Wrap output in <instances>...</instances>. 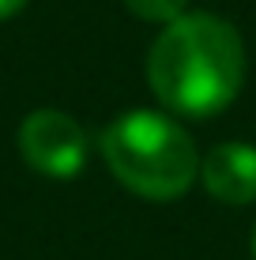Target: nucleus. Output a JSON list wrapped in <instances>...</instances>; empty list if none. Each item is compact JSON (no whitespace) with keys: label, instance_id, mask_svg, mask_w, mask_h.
<instances>
[{"label":"nucleus","instance_id":"obj_1","mask_svg":"<svg viewBox=\"0 0 256 260\" xmlns=\"http://www.w3.org/2000/svg\"><path fill=\"white\" fill-rule=\"evenodd\" d=\"M147 83L177 117H215L245 83V46L226 19L192 12L166 23L147 57Z\"/></svg>","mask_w":256,"mask_h":260},{"label":"nucleus","instance_id":"obj_2","mask_svg":"<svg viewBox=\"0 0 256 260\" xmlns=\"http://www.w3.org/2000/svg\"><path fill=\"white\" fill-rule=\"evenodd\" d=\"M102 158L125 189L147 200L185 196L200 177V151L170 113L128 110L102 128Z\"/></svg>","mask_w":256,"mask_h":260},{"label":"nucleus","instance_id":"obj_3","mask_svg":"<svg viewBox=\"0 0 256 260\" xmlns=\"http://www.w3.org/2000/svg\"><path fill=\"white\" fill-rule=\"evenodd\" d=\"M19 151L30 170L68 181L87 166V132L64 110H34L19 124Z\"/></svg>","mask_w":256,"mask_h":260},{"label":"nucleus","instance_id":"obj_4","mask_svg":"<svg viewBox=\"0 0 256 260\" xmlns=\"http://www.w3.org/2000/svg\"><path fill=\"white\" fill-rule=\"evenodd\" d=\"M200 181L223 204L256 200V147L252 143H218L200 158Z\"/></svg>","mask_w":256,"mask_h":260},{"label":"nucleus","instance_id":"obj_5","mask_svg":"<svg viewBox=\"0 0 256 260\" xmlns=\"http://www.w3.org/2000/svg\"><path fill=\"white\" fill-rule=\"evenodd\" d=\"M128 12H136L139 19H151V23H173L185 15L189 0H125Z\"/></svg>","mask_w":256,"mask_h":260},{"label":"nucleus","instance_id":"obj_6","mask_svg":"<svg viewBox=\"0 0 256 260\" xmlns=\"http://www.w3.org/2000/svg\"><path fill=\"white\" fill-rule=\"evenodd\" d=\"M23 4H26V0H0V19H12Z\"/></svg>","mask_w":256,"mask_h":260},{"label":"nucleus","instance_id":"obj_7","mask_svg":"<svg viewBox=\"0 0 256 260\" xmlns=\"http://www.w3.org/2000/svg\"><path fill=\"white\" fill-rule=\"evenodd\" d=\"M252 260H256V230H252Z\"/></svg>","mask_w":256,"mask_h":260}]
</instances>
